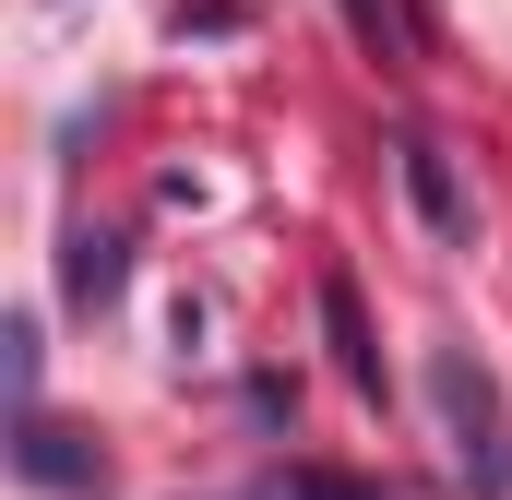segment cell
Returning a JSON list of instances; mask_svg holds the SVG:
<instances>
[{
    "label": "cell",
    "instance_id": "1",
    "mask_svg": "<svg viewBox=\"0 0 512 500\" xmlns=\"http://www.w3.org/2000/svg\"><path fill=\"white\" fill-rule=\"evenodd\" d=\"M429 405H441L453 477L477 500H501L512 489V405H501V381H489V358L477 346H429Z\"/></svg>",
    "mask_w": 512,
    "mask_h": 500
},
{
    "label": "cell",
    "instance_id": "6",
    "mask_svg": "<svg viewBox=\"0 0 512 500\" xmlns=\"http://www.w3.org/2000/svg\"><path fill=\"white\" fill-rule=\"evenodd\" d=\"M239 500H382V489L346 477V465H274V477H251Z\"/></svg>",
    "mask_w": 512,
    "mask_h": 500
},
{
    "label": "cell",
    "instance_id": "8",
    "mask_svg": "<svg viewBox=\"0 0 512 500\" xmlns=\"http://www.w3.org/2000/svg\"><path fill=\"white\" fill-rule=\"evenodd\" d=\"M0 346H12V405H36V322H12Z\"/></svg>",
    "mask_w": 512,
    "mask_h": 500
},
{
    "label": "cell",
    "instance_id": "7",
    "mask_svg": "<svg viewBox=\"0 0 512 500\" xmlns=\"http://www.w3.org/2000/svg\"><path fill=\"white\" fill-rule=\"evenodd\" d=\"M334 12H346V36H358L382 72H405V24H393V0H334Z\"/></svg>",
    "mask_w": 512,
    "mask_h": 500
},
{
    "label": "cell",
    "instance_id": "3",
    "mask_svg": "<svg viewBox=\"0 0 512 500\" xmlns=\"http://www.w3.org/2000/svg\"><path fill=\"white\" fill-rule=\"evenodd\" d=\"M393 167H405V203H417V227H429L441 250L477 239V203H465V179H453V155H441L429 131H405V143H393Z\"/></svg>",
    "mask_w": 512,
    "mask_h": 500
},
{
    "label": "cell",
    "instance_id": "4",
    "mask_svg": "<svg viewBox=\"0 0 512 500\" xmlns=\"http://www.w3.org/2000/svg\"><path fill=\"white\" fill-rule=\"evenodd\" d=\"M322 346H334L346 393L382 405V334H370V310H358V274H322Z\"/></svg>",
    "mask_w": 512,
    "mask_h": 500
},
{
    "label": "cell",
    "instance_id": "5",
    "mask_svg": "<svg viewBox=\"0 0 512 500\" xmlns=\"http://www.w3.org/2000/svg\"><path fill=\"white\" fill-rule=\"evenodd\" d=\"M120 286H131V250L108 239V227H72V239H60V298H72V310H108Z\"/></svg>",
    "mask_w": 512,
    "mask_h": 500
},
{
    "label": "cell",
    "instance_id": "2",
    "mask_svg": "<svg viewBox=\"0 0 512 500\" xmlns=\"http://www.w3.org/2000/svg\"><path fill=\"white\" fill-rule=\"evenodd\" d=\"M12 465H24V489H96V477H108V441L24 405V417H12Z\"/></svg>",
    "mask_w": 512,
    "mask_h": 500
}]
</instances>
